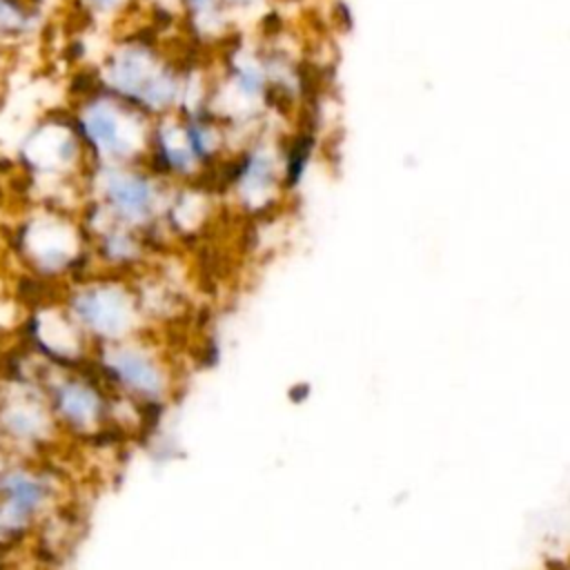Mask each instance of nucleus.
I'll list each match as a JSON object with an SVG mask.
<instances>
[{
	"label": "nucleus",
	"instance_id": "nucleus-1",
	"mask_svg": "<svg viewBox=\"0 0 570 570\" xmlns=\"http://www.w3.org/2000/svg\"><path fill=\"white\" fill-rule=\"evenodd\" d=\"M191 65L178 60L154 31H122L107 47L94 78L151 118L183 107Z\"/></svg>",
	"mask_w": 570,
	"mask_h": 570
},
{
	"label": "nucleus",
	"instance_id": "nucleus-2",
	"mask_svg": "<svg viewBox=\"0 0 570 570\" xmlns=\"http://www.w3.org/2000/svg\"><path fill=\"white\" fill-rule=\"evenodd\" d=\"M187 33L203 47L223 45L234 31V20L220 0H178Z\"/></svg>",
	"mask_w": 570,
	"mask_h": 570
},
{
	"label": "nucleus",
	"instance_id": "nucleus-3",
	"mask_svg": "<svg viewBox=\"0 0 570 570\" xmlns=\"http://www.w3.org/2000/svg\"><path fill=\"white\" fill-rule=\"evenodd\" d=\"M73 16L87 27H120L138 9L140 0H67Z\"/></svg>",
	"mask_w": 570,
	"mask_h": 570
},
{
	"label": "nucleus",
	"instance_id": "nucleus-4",
	"mask_svg": "<svg viewBox=\"0 0 570 570\" xmlns=\"http://www.w3.org/2000/svg\"><path fill=\"white\" fill-rule=\"evenodd\" d=\"M220 2H223L225 11L229 13V18H232L234 24H236L238 20L252 18V16H256L258 11L267 9L272 0H220Z\"/></svg>",
	"mask_w": 570,
	"mask_h": 570
}]
</instances>
